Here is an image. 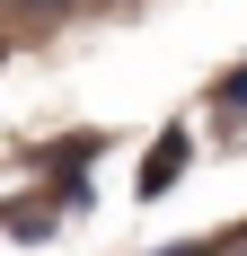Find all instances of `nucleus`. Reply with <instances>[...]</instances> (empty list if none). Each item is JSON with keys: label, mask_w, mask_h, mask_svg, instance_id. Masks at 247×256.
Masks as SVG:
<instances>
[{"label": "nucleus", "mask_w": 247, "mask_h": 256, "mask_svg": "<svg viewBox=\"0 0 247 256\" xmlns=\"http://www.w3.org/2000/svg\"><path fill=\"white\" fill-rule=\"evenodd\" d=\"M186 150H194L186 132H159V142L142 150V194H150V204H159V194H168V186L186 177Z\"/></svg>", "instance_id": "f257e3e1"}, {"label": "nucleus", "mask_w": 247, "mask_h": 256, "mask_svg": "<svg viewBox=\"0 0 247 256\" xmlns=\"http://www.w3.org/2000/svg\"><path fill=\"white\" fill-rule=\"evenodd\" d=\"M212 106H221V115H247V71H230L221 88H212Z\"/></svg>", "instance_id": "f03ea898"}]
</instances>
